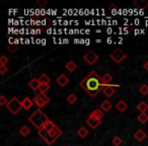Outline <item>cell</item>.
Returning <instances> with one entry per match:
<instances>
[{
  "mask_svg": "<svg viewBox=\"0 0 148 146\" xmlns=\"http://www.w3.org/2000/svg\"><path fill=\"white\" fill-rule=\"evenodd\" d=\"M85 123H86L87 125L89 126V128H91V129H97L101 124V120H97V119H95V118L89 116L86 119V121H85Z\"/></svg>",
  "mask_w": 148,
  "mask_h": 146,
  "instance_id": "9",
  "label": "cell"
},
{
  "mask_svg": "<svg viewBox=\"0 0 148 146\" xmlns=\"http://www.w3.org/2000/svg\"><path fill=\"white\" fill-rule=\"evenodd\" d=\"M49 101H50V99L47 97L46 93H39L34 97V103L39 107V109H43L44 107H46V105H47Z\"/></svg>",
  "mask_w": 148,
  "mask_h": 146,
  "instance_id": "5",
  "label": "cell"
},
{
  "mask_svg": "<svg viewBox=\"0 0 148 146\" xmlns=\"http://www.w3.org/2000/svg\"><path fill=\"white\" fill-rule=\"evenodd\" d=\"M21 105H23V109H25V111H29L34 105V101H32L29 97H25V99L21 101Z\"/></svg>",
  "mask_w": 148,
  "mask_h": 146,
  "instance_id": "13",
  "label": "cell"
},
{
  "mask_svg": "<svg viewBox=\"0 0 148 146\" xmlns=\"http://www.w3.org/2000/svg\"><path fill=\"white\" fill-rule=\"evenodd\" d=\"M136 108H137V110L140 112V113H146V112L148 111V105H147V103L144 101H140Z\"/></svg>",
  "mask_w": 148,
  "mask_h": 146,
  "instance_id": "18",
  "label": "cell"
},
{
  "mask_svg": "<svg viewBox=\"0 0 148 146\" xmlns=\"http://www.w3.org/2000/svg\"><path fill=\"white\" fill-rule=\"evenodd\" d=\"M113 108V105L110 101H103V103L99 106V109L103 112V113H108V112L111 111V109Z\"/></svg>",
  "mask_w": 148,
  "mask_h": 146,
  "instance_id": "14",
  "label": "cell"
},
{
  "mask_svg": "<svg viewBox=\"0 0 148 146\" xmlns=\"http://www.w3.org/2000/svg\"><path fill=\"white\" fill-rule=\"evenodd\" d=\"M112 144H113L114 146H121L122 144H123V139H122L119 135L114 136L113 139H112Z\"/></svg>",
  "mask_w": 148,
  "mask_h": 146,
  "instance_id": "25",
  "label": "cell"
},
{
  "mask_svg": "<svg viewBox=\"0 0 148 146\" xmlns=\"http://www.w3.org/2000/svg\"><path fill=\"white\" fill-rule=\"evenodd\" d=\"M40 85H41V82H40L39 78H33L29 82V87L33 90H39Z\"/></svg>",
  "mask_w": 148,
  "mask_h": 146,
  "instance_id": "15",
  "label": "cell"
},
{
  "mask_svg": "<svg viewBox=\"0 0 148 146\" xmlns=\"http://www.w3.org/2000/svg\"><path fill=\"white\" fill-rule=\"evenodd\" d=\"M133 136H134V139H135L136 141H138V142L144 141V140L147 138V135H146V133L142 129H138L137 131L134 133Z\"/></svg>",
  "mask_w": 148,
  "mask_h": 146,
  "instance_id": "11",
  "label": "cell"
},
{
  "mask_svg": "<svg viewBox=\"0 0 148 146\" xmlns=\"http://www.w3.org/2000/svg\"><path fill=\"white\" fill-rule=\"evenodd\" d=\"M134 5L138 7V8H147L148 7V0H144V1H140V0H134Z\"/></svg>",
  "mask_w": 148,
  "mask_h": 146,
  "instance_id": "19",
  "label": "cell"
},
{
  "mask_svg": "<svg viewBox=\"0 0 148 146\" xmlns=\"http://www.w3.org/2000/svg\"><path fill=\"white\" fill-rule=\"evenodd\" d=\"M79 85L84 89V91L91 97H95L105 87L101 77L95 70H91L88 74L79 82Z\"/></svg>",
  "mask_w": 148,
  "mask_h": 146,
  "instance_id": "1",
  "label": "cell"
},
{
  "mask_svg": "<svg viewBox=\"0 0 148 146\" xmlns=\"http://www.w3.org/2000/svg\"><path fill=\"white\" fill-rule=\"evenodd\" d=\"M66 99H67V101L70 104V105H73V104H75L77 101V97L74 95V93H70V95H67Z\"/></svg>",
  "mask_w": 148,
  "mask_h": 146,
  "instance_id": "28",
  "label": "cell"
},
{
  "mask_svg": "<svg viewBox=\"0 0 148 146\" xmlns=\"http://www.w3.org/2000/svg\"><path fill=\"white\" fill-rule=\"evenodd\" d=\"M39 80H40V82H41V84H49L51 79H50V77L48 76L47 74L43 73V74L39 77Z\"/></svg>",
  "mask_w": 148,
  "mask_h": 146,
  "instance_id": "27",
  "label": "cell"
},
{
  "mask_svg": "<svg viewBox=\"0 0 148 146\" xmlns=\"http://www.w3.org/2000/svg\"><path fill=\"white\" fill-rule=\"evenodd\" d=\"M83 60H84L88 65H93V64L99 60V55L90 50V51H88L86 54L83 55Z\"/></svg>",
  "mask_w": 148,
  "mask_h": 146,
  "instance_id": "7",
  "label": "cell"
},
{
  "mask_svg": "<svg viewBox=\"0 0 148 146\" xmlns=\"http://www.w3.org/2000/svg\"><path fill=\"white\" fill-rule=\"evenodd\" d=\"M37 4L41 7H44L48 4V1L47 0H37Z\"/></svg>",
  "mask_w": 148,
  "mask_h": 146,
  "instance_id": "35",
  "label": "cell"
},
{
  "mask_svg": "<svg viewBox=\"0 0 148 146\" xmlns=\"http://www.w3.org/2000/svg\"><path fill=\"white\" fill-rule=\"evenodd\" d=\"M101 79H103V82L105 83V85H109V84H111L112 81H113V75L110 74V73H106V74L101 77Z\"/></svg>",
  "mask_w": 148,
  "mask_h": 146,
  "instance_id": "21",
  "label": "cell"
},
{
  "mask_svg": "<svg viewBox=\"0 0 148 146\" xmlns=\"http://www.w3.org/2000/svg\"><path fill=\"white\" fill-rule=\"evenodd\" d=\"M7 71H8V68L6 67V65H0V74L4 75Z\"/></svg>",
  "mask_w": 148,
  "mask_h": 146,
  "instance_id": "34",
  "label": "cell"
},
{
  "mask_svg": "<svg viewBox=\"0 0 148 146\" xmlns=\"http://www.w3.org/2000/svg\"><path fill=\"white\" fill-rule=\"evenodd\" d=\"M49 89H50V84H41L40 85L39 90H40V93H46Z\"/></svg>",
  "mask_w": 148,
  "mask_h": 146,
  "instance_id": "31",
  "label": "cell"
},
{
  "mask_svg": "<svg viewBox=\"0 0 148 146\" xmlns=\"http://www.w3.org/2000/svg\"><path fill=\"white\" fill-rule=\"evenodd\" d=\"M49 120L50 119L47 117V115H46L41 109L36 110V111L29 117V122L34 127L37 128L38 130L42 129V128L44 127V125H45Z\"/></svg>",
  "mask_w": 148,
  "mask_h": 146,
  "instance_id": "2",
  "label": "cell"
},
{
  "mask_svg": "<svg viewBox=\"0 0 148 146\" xmlns=\"http://www.w3.org/2000/svg\"><path fill=\"white\" fill-rule=\"evenodd\" d=\"M7 103H8V101H7V99L4 97V95H0V106L1 107H6V105H7Z\"/></svg>",
  "mask_w": 148,
  "mask_h": 146,
  "instance_id": "33",
  "label": "cell"
},
{
  "mask_svg": "<svg viewBox=\"0 0 148 146\" xmlns=\"http://www.w3.org/2000/svg\"><path fill=\"white\" fill-rule=\"evenodd\" d=\"M65 68L69 72H74L75 70L77 69V64L75 63L74 61H72V60H71V61H68L67 63H66Z\"/></svg>",
  "mask_w": 148,
  "mask_h": 146,
  "instance_id": "20",
  "label": "cell"
},
{
  "mask_svg": "<svg viewBox=\"0 0 148 146\" xmlns=\"http://www.w3.org/2000/svg\"><path fill=\"white\" fill-rule=\"evenodd\" d=\"M38 135H39L40 137H41L42 139H43L44 141L48 144V145H52V144L55 142V140H54L53 138L51 137V135L49 134V131L46 130V129H44V128L38 130Z\"/></svg>",
  "mask_w": 148,
  "mask_h": 146,
  "instance_id": "6",
  "label": "cell"
},
{
  "mask_svg": "<svg viewBox=\"0 0 148 146\" xmlns=\"http://www.w3.org/2000/svg\"><path fill=\"white\" fill-rule=\"evenodd\" d=\"M29 133H31V129H29L27 126L23 125L21 127V129H19V134H21V136H23V137H27V136L29 135Z\"/></svg>",
  "mask_w": 148,
  "mask_h": 146,
  "instance_id": "22",
  "label": "cell"
},
{
  "mask_svg": "<svg viewBox=\"0 0 148 146\" xmlns=\"http://www.w3.org/2000/svg\"><path fill=\"white\" fill-rule=\"evenodd\" d=\"M89 116H91V117L95 118V119H97V120H101L103 118V116H105V113H103L101 109H95L89 114Z\"/></svg>",
  "mask_w": 148,
  "mask_h": 146,
  "instance_id": "16",
  "label": "cell"
},
{
  "mask_svg": "<svg viewBox=\"0 0 148 146\" xmlns=\"http://www.w3.org/2000/svg\"><path fill=\"white\" fill-rule=\"evenodd\" d=\"M56 82H57V84L59 85V86L65 87L66 85L69 83V78H68L65 74H61L56 78Z\"/></svg>",
  "mask_w": 148,
  "mask_h": 146,
  "instance_id": "10",
  "label": "cell"
},
{
  "mask_svg": "<svg viewBox=\"0 0 148 146\" xmlns=\"http://www.w3.org/2000/svg\"><path fill=\"white\" fill-rule=\"evenodd\" d=\"M115 107H116V109H117L119 112H121V113H124V112H125L126 110L128 109L127 103H126L125 101H123V99H121V101H118L117 105H116Z\"/></svg>",
  "mask_w": 148,
  "mask_h": 146,
  "instance_id": "17",
  "label": "cell"
},
{
  "mask_svg": "<svg viewBox=\"0 0 148 146\" xmlns=\"http://www.w3.org/2000/svg\"><path fill=\"white\" fill-rule=\"evenodd\" d=\"M138 90H139V93H141L142 95H148V85L147 84H142L141 86L138 88Z\"/></svg>",
  "mask_w": 148,
  "mask_h": 146,
  "instance_id": "29",
  "label": "cell"
},
{
  "mask_svg": "<svg viewBox=\"0 0 148 146\" xmlns=\"http://www.w3.org/2000/svg\"><path fill=\"white\" fill-rule=\"evenodd\" d=\"M116 86H119V84H117V85H113V84L105 85V87H103V93L107 97H113L116 93V89H115Z\"/></svg>",
  "mask_w": 148,
  "mask_h": 146,
  "instance_id": "8",
  "label": "cell"
},
{
  "mask_svg": "<svg viewBox=\"0 0 148 146\" xmlns=\"http://www.w3.org/2000/svg\"><path fill=\"white\" fill-rule=\"evenodd\" d=\"M77 135L80 138H85L87 135H88V130L85 127H80L78 130H77Z\"/></svg>",
  "mask_w": 148,
  "mask_h": 146,
  "instance_id": "24",
  "label": "cell"
},
{
  "mask_svg": "<svg viewBox=\"0 0 148 146\" xmlns=\"http://www.w3.org/2000/svg\"><path fill=\"white\" fill-rule=\"evenodd\" d=\"M110 57H111V59L113 60L115 63L120 64V63H122L126 58H127V54H126L123 50L117 48V49H115L113 52H112L111 55H110Z\"/></svg>",
  "mask_w": 148,
  "mask_h": 146,
  "instance_id": "4",
  "label": "cell"
},
{
  "mask_svg": "<svg viewBox=\"0 0 148 146\" xmlns=\"http://www.w3.org/2000/svg\"><path fill=\"white\" fill-rule=\"evenodd\" d=\"M8 62H9L8 57H6L5 55H2L0 57V65H6V64H8Z\"/></svg>",
  "mask_w": 148,
  "mask_h": 146,
  "instance_id": "32",
  "label": "cell"
},
{
  "mask_svg": "<svg viewBox=\"0 0 148 146\" xmlns=\"http://www.w3.org/2000/svg\"><path fill=\"white\" fill-rule=\"evenodd\" d=\"M6 108L9 112H10L12 115H16L21 112V110L23 109V105H21V101H19L17 97H13L10 101H8L6 105Z\"/></svg>",
  "mask_w": 148,
  "mask_h": 146,
  "instance_id": "3",
  "label": "cell"
},
{
  "mask_svg": "<svg viewBox=\"0 0 148 146\" xmlns=\"http://www.w3.org/2000/svg\"><path fill=\"white\" fill-rule=\"evenodd\" d=\"M137 120L140 124H146L148 122V115L146 113H141L140 115H138Z\"/></svg>",
  "mask_w": 148,
  "mask_h": 146,
  "instance_id": "23",
  "label": "cell"
},
{
  "mask_svg": "<svg viewBox=\"0 0 148 146\" xmlns=\"http://www.w3.org/2000/svg\"><path fill=\"white\" fill-rule=\"evenodd\" d=\"M54 127H56V125L54 124V122H52L51 120H49V121L47 122V123L44 125V129H46V130H48V131H50V130H52Z\"/></svg>",
  "mask_w": 148,
  "mask_h": 146,
  "instance_id": "30",
  "label": "cell"
},
{
  "mask_svg": "<svg viewBox=\"0 0 148 146\" xmlns=\"http://www.w3.org/2000/svg\"><path fill=\"white\" fill-rule=\"evenodd\" d=\"M49 134L51 135V137L53 138V139L56 141V140H57L58 138L61 137V135H62V130L60 129L59 127H57V126H56V127H54L52 130H50Z\"/></svg>",
  "mask_w": 148,
  "mask_h": 146,
  "instance_id": "12",
  "label": "cell"
},
{
  "mask_svg": "<svg viewBox=\"0 0 148 146\" xmlns=\"http://www.w3.org/2000/svg\"><path fill=\"white\" fill-rule=\"evenodd\" d=\"M6 49H7V51L10 52V53H15V52L19 49V46L16 45L15 43H10L6 46Z\"/></svg>",
  "mask_w": 148,
  "mask_h": 146,
  "instance_id": "26",
  "label": "cell"
},
{
  "mask_svg": "<svg viewBox=\"0 0 148 146\" xmlns=\"http://www.w3.org/2000/svg\"><path fill=\"white\" fill-rule=\"evenodd\" d=\"M143 68H144V69L146 70V71L148 72V60H147V61L145 62V63H144V65H143Z\"/></svg>",
  "mask_w": 148,
  "mask_h": 146,
  "instance_id": "36",
  "label": "cell"
}]
</instances>
